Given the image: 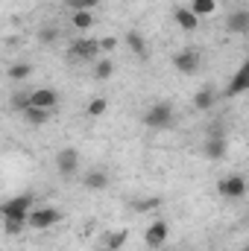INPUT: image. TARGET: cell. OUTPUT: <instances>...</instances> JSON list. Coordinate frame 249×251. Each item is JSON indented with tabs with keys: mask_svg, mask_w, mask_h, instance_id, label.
Returning a JSON list of instances; mask_svg holds the SVG:
<instances>
[{
	"mask_svg": "<svg viewBox=\"0 0 249 251\" xmlns=\"http://www.w3.org/2000/svg\"><path fill=\"white\" fill-rule=\"evenodd\" d=\"M173 117H176V108H173L170 100L153 102V105L147 108V114H144V126H147V128H170V126H173Z\"/></svg>",
	"mask_w": 249,
	"mask_h": 251,
	"instance_id": "obj_1",
	"label": "cell"
},
{
	"mask_svg": "<svg viewBox=\"0 0 249 251\" xmlns=\"http://www.w3.org/2000/svg\"><path fill=\"white\" fill-rule=\"evenodd\" d=\"M67 56L76 62H97V59H103V44H100V38H76V41H70Z\"/></svg>",
	"mask_w": 249,
	"mask_h": 251,
	"instance_id": "obj_2",
	"label": "cell"
},
{
	"mask_svg": "<svg viewBox=\"0 0 249 251\" xmlns=\"http://www.w3.org/2000/svg\"><path fill=\"white\" fill-rule=\"evenodd\" d=\"M32 213V196H15L9 201L0 204V216L3 219H18V222H27Z\"/></svg>",
	"mask_w": 249,
	"mask_h": 251,
	"instance_id": "obj_3",
	"label": "cell"
},
{
	"mask_svg": "<svg viewBox=\"0 0 249 251\" xmlns=\"http://www.w3.org/2000/svg\"><path fill=\"white\" fill-rule=\"evenodd\" d=\"M59 222H62V210L59 207H35L30 213V219H27V225L35 228V231H47V228H53Z\"/></svg>",
	"mask_w": 249,
	"mask_h": 251,
	"instance_id": "obj_4",
	"label": "cell"
},
{
	"mask_svg": "<svg viewBox=\"0 0 249 251\" xmlns=\"http://www.w3.org/2000/svg\"><path fill=\"white\" fill-rule=\"evenodd\" d=\"M56 170H59L62 178H70L73 173H79V149H73V146L59 149V155H56Z\"/></svg>",
	"mask_w": 249,
	"mask_h": 251,
	"instance_id": "obj_5",
	"label": "cell"
},
{
	"mask_svg": "<svg viewBox=\"0 0 249 251\" xmlns=\"http://www.w3.org/2000/svg\"><path fill=\"white\" fill-rule=\"evenodd\" d=\"M247 190H249V184H247V178H241V176H229V178L217 181V193L223 199H244Z\"/></svg>",
	"mask_w": 249,
	"mask_h": 251,
	"instance_id": "obj_6",
	"label": "cell"
},
{
	"mask_svg": "<svg viewBox=\"0 0 249 251\" xmlns=\"http://www.w3.org/2000/svg\"><path fill=\"white\" fill-rule=\"evenodd\" d=\"M199 64H202V59H199L196 50H179V53L173 56V67H176L179 73H185V76H193V73L199 70Z\"/></svg>",
	"mask_w": 249,
	"mask_h": 251,
	"instance_id": "obj_7",
	"label": "cell"
},
{
	"mask_svg": "<svg viewBox=\"0 0 249 251\" xmlns=\"http://www.w3.org/2000/svg\"><path fill=\"white\" fill-rule=\"evenodd\" d=\"M167 237H170V228H167V222H164V219H156V222L147 228V234H144V243H147L150 249H161V246L167 243Z\"/></svg>",
	"mask_w": 249,
	"mask_h": 251,
	"instance_id": "obj_8",
	"label": "cell"
},
{
	"mask_svg": "<svg viewBox=\"0 0 249 251\" xmlns=\"http://www.w3.org/2000/svg\"><path fill=\"white\" fill-rule=\"evenodd\" d=\"M249 91V59L241 64V70L232 76V82H229V88H226V97H238V94H244Z\"/></svg>",
	"mask_w": 249,
	"mask_h": 251,
	"instance_id": "obj_9",
	"label": "cell"
},
{
	"mask_svg": "<svg viewBox=\"0 0 249 251\" xmlns=\"http://www.w3.org/2000/svg\"><path fill=\"white\" fill-rule=\"evenodd\" d=\"M30 102L38 105V108H53V105L59 102V94H56L53 88H35V91L30 94Z\"/></svg>",
	"mask_w": 249,
	"mask_h": 251,
	"instance_id": "obj_10",
	"label": "cell"
},
{
	"mask_svg": "<svg viewBox=\"0 0 249 251\" xmlns=\"http://www.w3.org/2000/svg\"><path fill=\"white\" fill-rule=\"evenodd\" d=\"M205 158H211V161L226 158V137L223 134H208V140H205Z\"/></svg>",
	"mask_w": 249,
	"mask_h": 251,
	"instance_id": "obj_11",
	"label": "cell"
},
{
	"mask_svg": "<svg viewBox=\"0 0 249 251\" xmlns=\"http://www.w3.org/2000/svg\"><path fill=\"white\" fill-rule=\"evenodd\" d=\"M126 44H129V50L138 56V59H150V50H147V41L141 38V32L138 29H126Z\"/></svg>",
	"mask_w": 249,
	"mask_h": 251,
	"instance_id": "obj_12",
	"label": "cell"
},
{
	"mask_svg": "<svg viewBox=\"0 0 249 251\" xmlns=\"http://www.w3.org/2000/svg\"><path fill=\"white\" fill-rule=\"evenodd\" d=\"M173 21L185 29V32H193L196 26H199V18L187 9V6H179V9H173Z\"/></svg>",
	"mask_w": 249,
	"mask_h": 251,
	"instance_id": "obj_13",
	"label": "cell"
},
{
	"mask_svg": "<svg viewBox=\"0 0 249 251\" xmlns=\"http://www.w3.org/2000/svg\"><path fill=\"white\" fill-rule=\"evenodd\" d=\"M70 26L79 29V32L91 29V26H94V12H91V9H79V12H73V15H70Z\"/></svg>",
	"mask_w": 249,
	"mask_h": 251,
	"instance_id": "obj_14",
	"label": "cell"
},
{
	"mask_svg": "<svg viewBox=\"0 0 249 251\" xmlns=\"http://www.w3.org/2000/svg\"><path fill=\"white\" fill-rule=\"evenodd\" d=\"M214 100H217L214 88H202V91H196V94H193V108H196V111H211Z\"/></svg>",
	"mask_w": 249,
	"mask_h": 251,
	"instance_id": "obj_15",
	"label": "cell"
},
{
	"mask_svg": "<svg viewBox=\"0 0 249 251\" xmlns=\"http://www.w3.org/2000/svg\"><path fill=\"white\" fill-rule=\"evenodd\" d=\"M24 120L30 126H47L50 120V108H38V105H30L27 111H24Z\"/></svg>",
	"mask_w": 249,
	"mask_h": 251,
	"instance_id": "obj_16",
	"label": "cell"
},
{
	"mask_svg": "<svg viewBox=\"0 0 249 251\" xmlns=\"http://www.w3.org/2000/svg\"><path fill=\"white\" fill-rule=\"evenodd\" d=\"M82 184H85L88 190H106L109 187V176H106L103 170H91V173H85Z\"/></svg>",
	"mask_w": 249,
	"mask_h": 251,
	"instance_id": "obj_17",
	"label": "cell"
},
{
	"mask_svg": "<svg viewBox=\"0 0 249 251\" xmlns=\"http://www.w3.org/2000/svg\"><path fill=\"white\" fill-rule=\"evenodd\" d=\"M112 73H115V62H112L109 56H103V59H97V62H94V79H97V82L112 79Z\"/></svg>",
	"mask_w": 249,
	"mask_h": 251,
	"instance_id": "obj_18",
	"label": "cell"
},
{
	"mask_svg": "<svg viewBox=\"0 0 249 251\" xmlns=\"http://www.w3.org/2000/svg\"><path fill=\"white\" fill-rule=\"evenodd\" d=\"M226 26H229V32H249V12H235V15H229Z\"/></svg>",
	"mask_w": 249,
	"mask_h": 251,
	"instance_id": "obj_19",
	"label": "cell"
},
{
	"mask_svg": "<svg viewBox=\"0 0 249 251\" xmlns=\"http://www.w3.org/2000/svg\"><path fill=\"white\" fill-rule=\"evenodd\" d=\"M126 240H129V231H126V228H121V231H112V234H106L100 246H109V249L121 251V249L126 246Z\"/></svg>",
	"mask_w": 249,
	"mask_h": 251,
	"instance_id": "obj_20",
	"label": "cell"
},
{
	"mask_svg": "<svg viewBox=\"0 0 249 251\" xmlns=\"http://www.w3.org/2000/svg\"><path fill=\"white\" fill-rule=\"evenodd\" d=\"M196 18H205V15H214V9H217V0H190V6H187Z\"/></svg>",
	"mask_w": 249,
	"mask_h": 251,
	"instance_id": "obj_21",
	"label": "cell"
},
{
	"mask_svg": "<svg viewBox=\"0 0 249 251\" xmlns=\"http://www.w3.org/2000/svg\"><path fill=\"white\" fill-rule=\"evenodd\" d=\"M30 73H32V67H30L27 62H18V64H12V67L6 70V76H9V79H15V82H24Z\"/></svg>",
	"mask_w": 249,
	"mask_h": 251,
	"instance_id": "obj_22",
	"label": "cell"
},
{
	"mask_svg": "<svg viewBox=\"0 0 249 251\" xmlns=\"http://www.w3.org/2000/svg\"><path fill=\"white\" fill-rule=\"evenodd\" d=\"M106 108H109V102H106L103 97H94L85 111H88V117H100V114H106Z\"/></svg>",
	"mask_w": 249,
	"mask_h": 251,
	"instance_id": "obj_23",
	"label": "cell"
},
{
	"mask_svg": "<svg viewBox=\"0 0 249 251\" xmlns=\"http://www.w3.org/2000/svg\"><path fill=\"white\" fill-rule=\"evenodd\" d=\"M161 204V199L158 196H153V199H138V201H132V207L138 210V213H147V210H156Z\"/></svg>",
	"mask_w": 249,
	"mask_h": 251,
	"instance_id": "obj_24",
	"label": "cell"
},
{
	"mask_svg": "<svg viewBox=\"0 0 249 251\" xmlns=\"http://www.w3.org/2000/svg\"><path fill=\"white\" fill-rule=\"evenodd\" d=\"M24 225H27V222H18V219H3V231H6L9 237H12V234H21V231H24Z\"/></svg>",
	"mask_w": 249,
	"mask_h": 251,
	"instance_id": "obj_25",
	"label": "cell"
},
{
	"mask_svg": "<svg viewBox=\"0 0 249 251\" xmlns=\"http://www.w3.org/2000/svg\"><path fill=\"white\" fill-rule=\"evenodd\" d=\"M64 3H67V6H70L73 12H79V9H94V6H97L100 0H64Z\"/></svg>",
	"mask_w": 249,
	"mask_h": 251,
	"instance_id": "obj_26",
	"label": "cell"
},
{
	"mask_svg": "<svg viewBox=\"0 0 249 251\" xmlns=\"http://www.w3.org/2000/svg\"><path fill=\"white\" fill-rule=\"evenodd\" d=\"M38 38L50 44V41H56V38H59V32H56V29H41V32H38Z\"/></svg>",
	"mask_w": 249,
	"mask_h": 251,
	"instance_id": "obj_27",
	"label": "cell"
},
{
	"mask_svg": "<svg viewBox=\"0 0 249 251\" xmlns=\"http://www.w3.org/2000/svg\"><path fill=\"white\" fill-rule=\"evenodd\" d=\"M100 44H103V53H112V50L118 47V38H112V35H109V38H100Z\"/></svg>",
	"mask_w": 249,
	"mask_h": 251,
	"instance_id": "obj_28",
	"label": "cell"
},
{
	"mask_svg": "<svg viewBox=\"0 0 249 251\" xmlns=\"http://www.w3.org/2000/svg\"><path fill=\"white\" fill-rule=\"evenodd\" d=\"M94 251H115V249H109V246H97Z\"/></svg>",
	"mask_w": 249,
	"mask_h": 251,
	"instance_id": "obj_29",
	"label": "cell"
},
{
	"mask_svg": "<svg viewBox=\"0 0 249 251\" xmlns=\"http://www.w3.org/2000/svg\"><path fill=\"white\" fill-rule=\"evenodd\" d=\"M247 35H249V32H247Z\"/></svg>",
	"mask_w": 249,
	"mask_h": 251,
	"instance_id": "obj_30",
	"label": "cell"
}]
</instances>
